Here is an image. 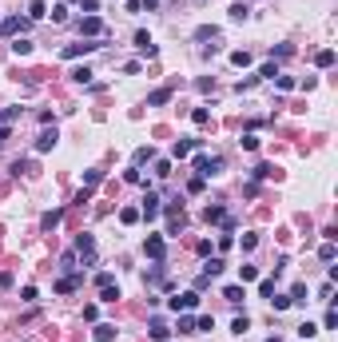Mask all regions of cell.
Instances as JSON below:
<instances>
[{
  "mask_svg": "<svg viewBox=\"0 0 338 342\" xmlns=\"http://www.w3.org/2000/svg\"><path fill=\"white\" fill-rule=\"evenodd\" d=\"M219 167H223V159H219V155H215V159H207V155H195V171H199V179L215 175Z\"/></svg>",
  "mask_w": 338,
  "mask_h": 342,
  "instance_id": "6da1fadb",
  "label": "cell"
},
{
  "mask_svg": "<svg viewBox=\"0 0 338 342\" xmlns=\"http://www.w3.org/2000/svg\"><path fill=\"white\" fill-rule=\"evenodd\" d=\"M195 306H199V290H187V294L171 298V310H195Z\"/></svg>",
  "mask_w": 338,
  "mask_h": 342,
  "instance_id": "7a4b0ae2",
  "label": "cell"
},
{
  "mask_svg": "<svg viewBox=\"0 0 338 342\" xmlns=\"http://www.w3.org/2000/svg\"><path fill=\"white\" fill-rule=\"evenodd\" d=\"M80 36H104V20L100 16H84L80 20Z\"/></svg>",
  "mask_w": 338,
  "mask_h": 342,
  "instance_id": "3957f363",
  "label": "cell"
},
{
  "mask_svg": "<svg viewBox=\"0 0 338 342\" xmlns=\"http://www.w3.org/2000/svg\"><path fill=\"white\" fill-rule=\"evenodd\" d=\"M76 255H84V263H92L96 259V239L92 235H80L76 239Z\"/></svg>",
  "mask_w": 338,
  "mask_h": 342,
  "instance_id": "277c9868",
  "label": "cell"
},
{
  "mask_svg": "<svg viewBox=\"0 0 338 342\" xmlns=\"http://www.w3.org/2000/svg\"><path fill=\"white\" fill-rule=\"evenodd\" d=\"M143 251H147V259H155V263H163V235H147V243H143Z\"/></svg>",
  "mask_w": 338,
  "mask_h": 342,
  "instance_id": "5b68a950",
  "label": "cell"
},
{
  "mask_svg": "<svg viewBox=\"0 0 338 342\" xmlns=\"http://www.w3.org/2000/svg\"><path fill=\"white\" fill-rule=\"evenodd\" d=\"M96 48H100L96 40H80V44H68V48H64V56L76 60V56H88V52H96Z\"/></svg>",
  "mask_w": 338,
  "mask_h": 342,
  "instance_id": "8992f818",
  "label": "cell"
},
{
  "mask_svg": "<svg viewBox=\"0 0 338 342\" xmlns=\"http://www.w3.org/2000/svg\"><path fill=\"white\" fill-rule=\"evenodd\" d=\"M56 139H60L56 127H44V131L36 135V151H52V147H56Z\"/></svg>",
  "mask_w": 338,
  "mask_h": 342,
  "instance_id": "52a82bcc",
  "label": "cell"
},
{
  "mask_svg": "<svg viewBox=\"0 0 338 342\" xmlns=\"http://www.w3.org/2000/svg\"><path fill=\"white\" fill-rule=\"evenodd\" d=\"M139 215H143V219H155V215H159V195H155V191H147V195H143Z\"/></svg>",
  "mask_w": 338,
  "mask_h": 342,
  "instance_id": "ba28073f",
  "label": "cell"
},
{
  "mask_svg": "<svg viewBox=\"0 0 338 342\" xmlns=\"http://www.w3.org/2000/svg\"><path fill=\"white\" fill-rule=\"evenodd\" d=\"M24 28H28L24 16H8V20H0V32H4V36H16V32H24Z\"/></svg>",
  "mask_w": 338,
  "mask_h": 342,
  "instance_id": "9c48e42d",
  "label": "cell"
},
{
  "mask_svg": "<svg viewBox=\"0 0 338 342\" xmlns=\"http://www.w3.org/2000/svg\"><path fill=\"white\" fill-rule=\"evenodd\" d=\"M147 334H151L155 342H167V338H171V330H167V322H163V318H151V326H147Z\"/></svg>",
  "mask_w": 338,
  "mask_h": 342,
  "instance_id": "30bf717a",
  "label": "cell"
},
{
  "mask_svg": "<svg viewBox=\"0 0 338 342\" xmlns=\"http://www.w3.org/2000/svg\"><path fill=\"white\" fill-rule=\"evenodd\" d=\"M135 48H139L143 56H155V44H151V36H147V32H135Z\"/></svg>",
  "mask_w": 338,
  "mask_h": 342,
  "instance_id": "8fae6325",
  "label": "cell"
},
{
  "mask_svg": "<svg viewBox=\"0 0 338 342\" xmlns=\"http://www.w3.org/2000/svg\"><path fill=\"white\" fill-rule=\"evenodd\" d=\"M195 147H199V139H179V143H175V151H171V155H175V159H183V155H191V151H195Z\"/></svg>",
  "mask_w": 338,
  "mask_h": 342,
  "instance_id": "7c38bea8",
  "label": "cell"
},
{
  "mask_svg": "<svg viewBox=\"0 0 338 342\" xmlns=\"http://www.w3.org/2000/svg\"><path fill=\"white\" fill-rule=\"evenodd\" d=\"M60 219H64V207H56V211H48V215L40 219V227H44V231H52V227H60Z\"/></svg>",
  "mask_w": 338,
  "mask_h": 342,
  "instance_id": "4fadbf2b",
  "label": "cell"
},
{
  "mask_svg": "<svg viewBox=\"0 0 338 342\" xmlns=\"http://www.w3.org/2000/svg\"><path fill=\"white\" fill-rule=\"evenodd\" d=\"M80 283H84V275H68V279H60V283H56V290H60V294H68V290H76Z\"/></svg>",
  "mask_w": 338,
  "mask_h": 342,
  "instance_id": "5bb4252c",
  "label": "cell"
},
{
  "mask_svg": "<svg viewBox=\"0 0 338 342\" xmlns=\"http://www.w3.org/2000/svg\"><path fill=\"white\" fill-rule=\"evenodd\" d=\"M167 100H171V88H159V92L147 96V108H159V104H167Z\"/></svg>",
  "mask_w": 338,
  "mask_h": 342,
  "instance_id": "9a60e30c",
  "label": "cell"
},
{
  "mask_svg": "<svg viewBox=\"0 0 338 342\" xmlns=\"http://www.w3.org/2000/svg\"><path fill=\"white\" fill-rule=\"evenodd\" d=\"M115 338V326L112 322H100V326H96V342H112Z\"/></svg>",
  "mask_w": 338,
  "mask_h": 342,
  "instance_id": "2e32d148",
  "label": "cell"
},
{
  "mask_svg": "<svg viewBox=\"0 0 338 342\" xmlns=\"http://www.w3.org/2000/svg\"><path fill=\"white\" fill-rule=\"evenodd\" d=\"M195 40H219V28L203 24V28H195Z\"/></svg>",
  "mask_w": 338,
  "mask_h": 342,
  "instance_id": "e0dca14e",
  "label": "cell"
},
{
  "mask_svg": "<svg viewBox=\"0 0 338 342\" xmlns=\"http://www.w3.org/2000/svg\"><path fill=\"white\" fill-rule=\"evenodd\" d=\"M12 52H16V56H28V52H32V40L16 36V40H12Z\"/></svg>",
  "mask_w": 338,
  "mask_h": 342,
  "instance_id": "ac0fdd59",
  "label": "cell"
},
{
  "mask_svg": "<svg viewBox=\"0 0 338 342\" xmlns=\"http://www.w3.org/2000/svg\"><path fill=\"white\" fill-rule=\"evenodd\" d=\"M290 302H298V306H306L310 298H306V283H298L294 290H290Z\"/></svg>",
  "mask_w": 338,
  "mask_h": 342,
  "instance_id": "d6986e66",
  "label": "cell"
},
{
  "mask_svg": "<svg viewBox=\"0 0 338 342\" xmlns=\"http://www.w3.org/2000/svg\"><path fill=\"white\" fill-rule=\"evenodd\" d=\"M223 298H227V302H243V298H247V290H243V286H227Z\"/></svg>",
  "mask_w": 338,
  "mask_h": 342,
  "instance_id": "ffe728a7",
  "label": "cell"
},
{
  "mask_svg": "<svg viewBox=\"0 0 338 342\" xmlns=\"http://www.w3.org/2000/svg\"><path fill=\"white\" fill-rule=\"evenodd\" d=\"M119 223H139V207H123L119 211Z\"/></svg>",
  "mask_w": 338,
  "mask_h": 342,
  "instance_id": "44dd1931",
  "label": "cell"
},
{
  "mask_svg": "<svg viewBox=\"0 0 338 342\" xmlns=\"http://www.w3.org/2000/svg\"><path fill=\"white\" fill-rule=\"evenodd\" d=\"M219 271H223V259H207V267H203V275H207V279H215Z\"/></svg>",
  "mask_w": 338,
  "mask_h": 342,
  "instance_id": "7402d4cb",
  "label": "cell"
},
{
  "mask_svg": "<svg viewBox=\"0 0 338 342\" xmlns=\"http://www.w3.org/2000/svg\"><path fill=\"white\" fill-rule=\"evenodd\" d=\"M119 298V286H100V302H115Z\"/></svg>",
  "mask_w": 338,
  "mask_h": 342,
  "instance_id": "603a6c76",
  "label": "cell"
},
{
  "mask_svg": "<svg viewBox=\"0 0 338 342\" xmlns=\"http://www.w3.org/2000/svg\"><path fill=\"white\" fill-rule=\"evenodd\" d=\"M231 64L235 68H251V52H231Z\"/></svg>",
  "mask_w": 338,
  "mask_h": 342,
  "instance_id": "cb8c5ba5",
  "label": "cell"
},
{
  "mask_svg": "<svg viewBox=\"0 0 338 342\" xmlns=\"http://www.w3.org/2000/svg\"><path fill=\"white\" fill-rule=\"evenodd\" d=\"M314 64H318V68H330V64H334V52H330V48H322V52L314 56Z\"/></svg>",
  "mask_w": 338,
  "mask_h": 342,
  "instance_id": "d4e9b609",
  "label": "cell"
},
{
  "mask_svg": "<svg viewBox=\"0 0 338 342\" xmlns=\"http://www.w3.org/2000/svg\"><path fill=\"white\" fill-rule=\"evenodd\" d=\"M16 115H20V108H0V127H8Z\"/></svg>",
  "mask_w": 338,
  "mask_h": 342,
  "instance_id": "484cf974",
  "label": "cell"
},
{
  "mask_svg": "<svg viewBox=\"0 0 338 342\" xmlns=\"http://www.w3.org/2000/svg\"><path fill=\"white\" fill-rule=\"evenodd\" d=\"M247 16H251L247 4H231V20H247Z\"/></svg>",
  "mask_w": 338,
  "mask_h": 342,
  "instance_id": "4316f807",
  "label": "cell"
},
{
  "mask_svg": "<svg viewBox=\"0 0 338 342\" xmlns=\"http://www.w3.org/2000/svg\"><path fill=\"white\" fill-rule=\"evenodd\" d=\"M151 155H155V151H151V147H135V155H131V159H135V167H139V163H147V159H151Z\"/></svg>",
  "mask_w": 338,
  "mask_h": 342,
  "instance_id": "83f0119b",
  "label": "cell"
},
{
  "mask_svg": "<svg viewBox=\"0 0 338 342\" xmlns=\"http://www.w3.org/2000/svg\"><path fill=\"white\" fill-rule=\"evenodd\" d=\"M195 330H203V334H207V330H215V318H211V314H203V318H195Z\"/></svg>",
  "mask_w": 338,
  "mask_h": 342,
  "instance_id": "f1b7e54d",
  "label": "cell"
},
{
  "mask_svg": "<svg viewBox=\"0 0 338 342\" xmlns=\"http://www.w3.org/2000/svg\"><path fill=\"white\" fill-rule=\"evenodd\" d=\"M334 243H322V251H318V259H322V263H334Z\"/></svg>",
  "mask_w": 338,
  "mask_h": 342,
  "instance_id": "f546056e",
  "label": "cell"
},
{
  "mask_svg": "<svg viewBox=\"0 0 338 342\" xmlns=\"http://www.w3.org/2000/svg\"><path fill=\"white\" fill-rule=\"evenodd\" d=\"M223 219H227L223 207H207V223H223Z\"/></svg>",
  "mask_w": 338,
  "mask_h": 342,
  "instance_id": "4dcf8cb0",
  "label": "cell"
},
{
  "mask_svg": "<svg viewBox=\"0 0 338 342\" xmlns=\"http://www.w3.org/2000/svg\"><path fill=\"white\" fill-rule=\"evenodd\" d=\"M271 306H275V310H286V306H290V294H271Z\"/></svg>",
  "mask_w": 338,
  "mask_h": 342,
  "instance_id": "1f68e13d",
  "label": "cell"
},
{
  "mask_svg": "<svg viewBox=\"0 0 338 342\" xmlns=\"http://www.w3.org/2000/svg\"><path fill=\"white\" fill-rule=\"evenodd\" d=\"M40 16H44V4L32 0V4H28V20H40Z\"/></svg>",
  "mask_w": 338,
  "mask_h": 342,
  "instance_id": "d6a6232c",
  "label": "cell"
},
{
  "mask_svg": "<svg viewBox=\"0 0 338 342\" xmlns=\"http://www.w3.org/2000/svg\"><path fill=\"white\" fill-rule=\"evenodd\" d=\"M72 80H76V84H92V72H88V68H76Z\"/></svg>",
  "mask_w": 338,
  "mask_h": 342,
  "instance_id": "836d02e7",
  "label": "cell"
},
{
  "mask_svg": "<svg viewBox=\"0 0 338 342\" xmlns=\"http://www.w3.org/2000/svg\"><path fill=\"white\" fill-rule=\"evenodd\" d=\"M175 330H179V334H195V318H179Z\"/></svg>",
  "mask_w": 338,
  "mask_h": 342,
  "instance_id": "e575fe53",
  "label": "cell"
},
{
  "mask_svg": "<svg viewBox=\"0 0 338 342\" xmlns=\"http://www.w3.org/2000/svg\"><path fill=\"white\" fill-rule=\"evenodd\" d=\"M314 334H318L314 322H302V326H298V338H314Z\"/></svg>",
  "mask_w": 338,
  "mask_h": 342,
  "instance_id": "d590c367",
  "label": "cell"
},
{
  "mask_svg": "<svg viewBox=\"0 0 338 342\" xmlns=\"http://www.w3.org/2000/svg\"><path fill=\"white\" fill-rule=\"evenodd\" d=\"M259 294L271 298V294H275V279H263V283H259Z\"/></svg>",
  "mask_w": 338,
  "mask_h": 342,
  "instance_id": "8d00e7d4",
  "label": "cell"
},
{
  "mask_svg": "<svg viewBox=\"0 0 338 342\" xmlns=\"http://www.w3.org/2000/svg\"><path fill=\"white\" fill-rule=\"evenodd\" d=\"M191 119H195V123H199V127H203V123H207V119H211V112H207V108H195V112H191Z\"/></svg>",
  "mask_w": 338,
  "mask_h": 342,
  "instance_id": "74e56055",
  "label": "cell"
},
{
  "mask_svg": "<svg viewBox=\"0 0 338 342\" xmlns=\"http://www.w3.org/2000/svg\"><path fill=\"white\" fill-rule=\"evenodd\" d=\"M271 175H275L271 163H259V167H255V179H271Z\"/></svg>",
  "mask_w": 338,
  "mask_h": 342,
  "instance_id": "f35d334b",
  "label": "cell"
},
{
  "mask_svg": "<svg viewBox=\"0 0 338 342\" xmlns=\"http://www.w3.org/2000/svg\"><path fill=\"white\" fill-rule=\"evenodd\" d=\"M247 326H251V322H247V314H239V318H235V322H231V330H235V334H243V330H247Z\"/></svg>",
  "mask_w": 338,
  "mask_h": 342,
  "instance_id": "ab89813d",
  "label": "cell"
},
{
  "mask_svg": "<svg viewBox=\"0 0 338 342\" xmlns=\"http://www.w3.org/2000/svg\"><path fill=\"white\" fill-rule=\"evenodd\" d=\"M322 326H326V330H334V326H338V314H334V306L326 310V318H322Z\"/></svg>",
  "mask_w": 338,
  "mask_h": 342,
  "instance_id": "60d3db41",
  "label": "cell"
},
{
  "mask_svg": "<svg viewBox=\"0 0 338 342\" xmlns=\"http://www.w3.org/2000/svg\"><path fill=\"white\" fill-rule=\"evenodd\" d=\"M52 20H56V24H64V20H68V8H64V4H56V8H52Z\"/></svg>",
  "mask_w": 338,
  "mask_h": 342,
  "instance_id": "b9f144b4",
  "label": "cell"
},
{
  "mask_svg": "<svg viewBox=\"0 0 338 342\" xmlns=\"http://www.w3.org/2000/svg\"><path fill=\"white\" fill-rule=\"evenodd\" d=\"M24 171H32V163H28V159H16V163H12V175H24Z\"/></svg>",
  "mask_w": 338,
  "mask_h": 342,
  "instance_id": "7bdbcfd3",
  "label": "cell"
},
{
  "mask_svg": "<svg viewBox=\"0 0 338 342\" xmlns=\"http://www.w3.org/2000/svg\"><path fill=\"white\" fill-rule=\"evenodd\" d=\"M259 76H267V80H275V76H279V68H275V64H263V68H259Z\"/></svg>",
  "mask_w": 338,
  "mask_h": 342,
  "instance_id": "ee69618b",
  "label": "cell"
},
{
  "mask_svg": "<svg viewBox=\"0 0 338 342\" xmlns=\"http://www.w3.org/2000/svg\"><path fill=\"white\" fill-rule=\"evenodd\" d=\"M255 275H259V271H255V267H239V279H243V283H251V279H255Z\"/></svg>",
  "mask_w": 338,
  "mask_h": 342,
  "instance_id": "f6af8a7d",
  "label": "cell"
},
{
  "mask_svg": "<svg viewBox=\"0 0 338 342\" xmlns=\"http://www.w3.org/2000/svg\"><path fill=\"white\" fill-rule=\"evenodd\" d=\"M123 179H127V183H143V175H139V167H131V171H123Z\"/></svg>",
  "mask_w": 338,
  "mask_h": 342,
  "instance_id": "bcb514c9",
  "label": "cell"
},
{
  "mask_svg": "<svg viewBox=\"0 0 338 342\" xmlns=\"http://www.w3.org/2000/svg\"><path fill=\"white\" fill-rule=\"evenodd\" d=\"M275 84H279L282 92H290V88H294V80H290V76H275Z\"/></svg>",
  "mask_w": 338,
  "mask_h": 342,
  "instance_id": "7dc6e473",
  "label": "cell"
},
{
  "mask_svg": "<svg viewBox=\"0 0 338 342\" xmlns=\"http://www.w3.org/2000/svg\"><path fill=\"white\" fill-rule=\"evenodd\" d=\"M127 8H131V12H139V8H143V0H127Z\"/></svg>",
  "mask_w": 338,
  "mask_h": 342,
  "instance_id": "c3c4849f",
  "label": "cell"
},
{
  "mask_svg": "<svg viewBox=\"0 0 338 342\" xmlns=\"http://www.w3.org/2000/svg\"><path fill=\"white\" fill-rule=\"evenodd\" d=\"M4 139H8V127H0V147H4Z\"/></svg>",
  "mask_w": 338,
  "mask_h": 342,
  "instance_id": "681fc988",
  "label": "cell"
}]
</instances>
